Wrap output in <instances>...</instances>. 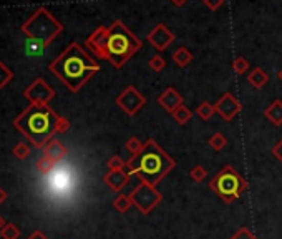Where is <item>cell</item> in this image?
Masks as SVG:
<instances>
[{
    "mask_svg": "<svg viewBox=\"0 0 282 239\" xmlns=\"http://www.w3.org/2000/svg\"><path fill=\"white\" fill-rule=\"evenodd\" d=\"M50 72L70 91L76 93L91 76L100 72V65L83 50L82 45L73 42L50 63Z\"/></svg>",
    "mask_w": 282,
    "mask_h": 239,
    "instance_id": "cell-1",
    "label": "cell"
},
{
    "mask_svg": "<svg viewBox=\"0 0 282 239\" xmlns=\"http://www.w3.org/2000/svg\"><path fill=\"white\" fill-rule=\"evenodd\" d=\"M174 166L176 161L154 140H148L143 151L126 161L130 176H138L141 181L153 186L158 185Z\"/></svg>",
    "mask_w": 282,
    "mask_h": 239,
    "instance_id": "cell-2",
    "label": "cell"
},
{
    "mask_svg": "<svg viewBox=\"0 0 282 239\" xmlns=\"http://www.w3.org/2000/svg\"><path fill=\"white\" fill-rule=\"evenodd\" d=\"M58 118L60 116L48 105L30 103V107L22 115L13 120V126L18 131H22L32 145H35L37 148H44L56 135Z\"/></svg>",
    "mask_w": 282,
    "mask_h": 239,
    "instance_id": "cell-3",
    "label": "cell"
},
{
    "mask_svg": "<svg viewBox=\"0 0 282 239\" xmlns=\"http://www.w3.org/2000/svg\"><path fill=\"white\" fill-rule=\"evenodd\" d=\"M143 42L122 20H115L108 27V62L115 68H122L133 55L141 50Z\"/></svg>",
    "mask_w": 282,
    "mask_h": 239,
    "instance_id": "cell-4",
    "label": "cell"
},
{
    "mask_svg": "<svg viewBox=\"0 0 282 239\" xmlns=\"http://www.w3.org/2000/svg\"><path fill=\"white\" fill-rule=\"evenodd\" d=\"M20 29L27 35V38H35L44 42L45 45H50V42L63 30V25L45 7H38L22 24Z\"/></svg>",
    "mask_w": 282,
    "mask_h": 239,
    "instance_id": "cell-5",
    "label": "cell"
},
{
    "mask_svg": "<svg viewBox=\"0 0 282 239\" xmlns=\"http://www.w3.org/2000/svg\"><path fill=\"white\" fill-rule=\"evenodd\" d=\"M209 188L224 203H232L234 200L241 198V194L248 189V181L241 176V173L228 165L209 181Z\"/></svg>",
    "mask_w": 282,
    "mask_h": 239,
    "instance_id": "cell-6",
    "label": "cell"
},
{
    "mask_svg": "<svg viewBox=\"0 0 282 239\" xmlns=\"http://www.w3.org/2000/svg\"><path fill=\"white\" fill-rule=\"evenodd\" d=\"M130 198L141 214H148L159 205V201L163 200V194H161L153 185H148V183L141 181L130 193Z\"/></svg>",
    "mask_w": 282,
    "mask_h": 239,
    "instance_id": "cell-7",
    "label": "cell"
},
{
    "mask_svg": "<svg viewBox=\"0 0 282 239\" xmlns=\"http://www.w3.org/2000/svg\"><path fill=\"white\" fill-rule=\"evenodd\" d=\"M115 103H116L118 107L122 108L128 116H133V115H136L138 111L145 107L146 98L139 93L138 88H135L133 85H130V87H126V88L122 91V93H119V95L115 98Z\"/></svg>",
    "mask_w": 282,
    "mask_h": 239,
    "instance_id": "cell-8",
    "label": "cell"
},
{
    "mask_svg": "<svg viewBox=\"0 0 282 239\" xmlns=\"http://www.w3.org/2000/svg\"><path fill=\"white\" fill-rule=\"evenodd\" d=\"M25 98L30 103H37V105H48L50 100L55 98V90L48 85L44 78H37L32 85H28L24 91Z\"/></svg>",
    "mask_w": 282,
    "mask_h": 239,
    "instance_id": "cell-9",
    "label": "cell"
},
{
    "mask_svg": "<svg viewBox=\"0 0 282 239\" xmlns=\"http://www.w3.org/2000/svg\"><path fill=\"white\" fill-rule=\"evenodd\" d=\"M87 47L96 58L108 60V27H98L87 38Z\"/></svg>",
    "mask_w": 282,
    "mask_h": 239,
    "instance_id": "cell-10",
    "label": "cell"
},
{
    "mask_svg": "<svg viewBox=\"0 0 282 239\" xmlns=\"http://www.w3.org/2000/svg\"><path fill=\"white\" fill-rule=\"evenodd\" d=\"M146 38L158 52H165L166 48L174 42V33L169 30L165 24H158L150 33L146 35Z\"/></svg>",
    "mask_w": 282,
    "mask_h": 239,
    "instance_id": "cell-11",
    "label": "cell"
},
{
    "mask_svg": "<svg viewBox=\"0 0 282 239\" xmlns=\"http://www.w3.org/2000/svg\"><path fill=\"white\" fill-rule=\"evenodd\" d=\"M216 113H219L224 122H231L236 115L241 113V103H239L232 93H224L219 100L216 102Z\"/></svg>",
    "mask_w": 282,
    "mask_h": 239,
    "instance_id": "cell-12",
    "label": "cell"
},
{
    "mask_svg": "<svg viewBox=\"0 0 282 239\" xmlns=\"http://www.w3.org/2000/svg\"><path fill=\"white\" fill-rule=\"evenodd\" d=\"M156 102H158V105H161V107H163L168 111V113H173L176 108L183 105V96L174 88L169 87V88H166L163 93L158 96Z\"/></svg>",
    "mask_w": 282,
    "mask_h": 239,
    "instance_id": "cell-13",
    "label": "cell"
},
{
    "mask_svg": "<svg viewBox=\"0 0 282 239\" xmlns=\"http://www.w3.org/2000/svg\"><path fill=\"white\" fill-rule=\"evenodd\" d=\"M42 151H44L42 156L52 160V161H55V163H60L62 160H65L67 153H68L67 146L63 145L62 142H58V140H55V138L50 140V142H48L44 148H42Z\"/></svg>",
    "mask_w": 282,
    "mask_h": 239,
    "instance_id": "cell-14",
    "label": "cell"
},
{
    "mask_svg": "<svg viewBox=\"0 0 282 239\" xmlns=\"http://www.w3.org/2000/svg\"><path fill=\"white\" fill-rule=\"evenodd\" d=\"M128 181H130V173H126L123 170L110 171L103 176L105 185H107L110 189H113V191H116V193H122V189L128 185Z\"/></svg>",
    "mask_w": 282,
    "mask_h": 239,
    "instance_id": "cell-15",
    "label": "cell"
},
{
    "mask_svg": "<svg viewBox=\"0 0 282 239\" xmlns=\"http://www.w3.org/2000/svg\"><path fill=\"white\" fill-rule=\"evenodd\" d=\"M264 116L269 120L272 125L280 126L282 125V102L274 100L269 107L264 110Z\"/></svg>",
    "mask_w": 282,
    "mask_h": 239,
    "instance_id": "cell-16",
    "label": "cell"
},
{
    "mask_svg": "<svg viewBox=\"0 0 282 239\" xmlns=\"http://www.w3.org/2000/svg\"><path fill=\"white\" fill-rule=\"evenodd\" d=\"M248 82H249V85L254 87L256 90H260L267 82H269V75H267L266 72L260 67H256L252 70V72L249 73L248 76Z\"/></svg>",
    "mask_w": 282,
    "mask_h": 239,
    "instance_id": "cell-17",
    "label": "cell"
},
{
    "mask_svg": "<svg viewBox=\"0 0 282 239\" xmlns=\"http://www.w3.org/2000/svg\"><path fill=\"white\" fill-rule=\"evenodd\" d=\"M45 44L40 40H35V38H27L25 44H24V50L28 57H42L45 52Z\"/></svg>",
    "mask_w": 282,
    "mask_h": 239,
    "instance_id": "cell-18",
    "label": "cell"
},
{
    "mask_svg": "<svg viewBox=\"0 0 282 239\" xmlns=\"http://www.w3.org/2000/svg\"><path fill=\"white\" fill-rule=\"evenodd\" d=\"M173 62L179 68H185V67H188L189 63L193 62V53L189 52L186 47H179L178 50L173 53Z\"/></svg>",
    "mask_w": 282,
    "mask_h": 239,
    "instance_id": "cell-19",
    "label": "cell"
},
{
    "mask_svg": "<svg viewBox=\"0 0 282 239\" xmlns=\"http://www.w3.org/2000/svg\"><path fill=\"white\" fill-rule=\"evenodd\" d=\"M173 118H174V122L178 123V125H186L189 120L193 118V111L189 110L188 107H185V105H181V107H178L174 111H173Z\"/></svg>",
    "mask_w": 282,
    "mask_h": 239,
    "instance_id": "cell-20",
    "label": "cell"
},
{
    "mask_svg": "<svg viewBox=\"0 0 282 239\" xmlns=\"http://www.w3.org/2000/svg\"><path fill=\"white\" fill-rule=\"evenodd\" d=\"M194 113L199 116L201 120H204V122H208V120H211L214 116L216 113V107L214 105H211L209 102H203L199 107H196V111Z\"/></svg>",
    "mask_w": 282,
    "mask_h": 239,
    "instance_id": "cell-21",
    "label": "cell"
},
{
    "mask_svg": "<svg viewBox=\"0 0 282 239\" xmlns=\"http://www.w3.org/2000/svg\"><path fill=\"white\" fill-rule=\"evenodd\" d=\"M131 206H133V201L130 198V194H118L116 198L113 200V208H115L118 213H126Z\"/></svg>",
    "mask_w": 282,
    "mask_h": 239,
    "instance_id": "cell-22",
    "label": "cell"
},
{
    "mask_svg": "<svg viewBox=\"0 0 282 239\" xmlns=\"http://www.w3.org/2000/svg\"><path fill=\"white\" fill-rule=\"evenodd\" d=\"M0 236H2V239H18L20 229L13 223H7L0 231Z\"/></svg>",
    "mask_w": 282,
    "mask_h": 239,
    "instance_id": "cell-23",
    "label": "cell"
},
{
    "mask_svg": "<svg viewBox=\"0 0 282 239\" xmlns=\"http://www.w3.org/2000/svg\"><path fill=\"white\" fill-rule=\"evenodd\" d=\"M226 145H228V140H226V136L223 135V133H214V135L209 138V146L214 151H221Z\"/></svg>",
    "mask_w": 282,
    "mask_h": 239,
    "instance_id": "cell-24",
    "label": "cell"
},
{
    "mask_svg": "<svg viewBox=\"0 0 282 239\" xmlns=\"http://www.w3.org/2000/svg\"><path fill=\"white\" fill-rule=\"evenodd\" d=\"M12 80H13V72L4 62H0V90H2L7 83H10Z\"/></svg>",
    "mask_w": 282,
    "mask_h": 239,
    "instance_id": "cell-25",
    "label": "cell"
},
{
    "mask_svg": "<svg viewBox=\"0 0 282 239\" xmlns=\"http://www.w3.org/2000/svg\"><path fill=\"white\" fill-rule=\"evenodd\" d=\"M125 146H126V150L130 151L131 156H136V154H139L141 151H143L145 143H141L138 138L133 136V138H130V140H128V142H126V145H125Z\"/></svg>",
    "mask_w": 282,
    "mask_h": 239,
    "instance_id": "cell-26",
    "label": "cell"
},
{
    "mask_svg": "<svg viewBox=\"0 0 282 239\" xmlns=\"http://www.w3.org/2000/svg\"><path fill=\"white\" fill-rule=\"evenodd\" d=\"M148 67H150L153 72H161V70H165L166 67V60L163 58V55H153V57L150 58V62H148Z\"/></svg>",
    "mask_w": 282,
    "mask_h": 239,
    "instance_id": "cell-27",
    "label": "cell"
},
{
    "mask_svg": "<svg viewBox=\"0 0 282 239\" xmlns=\"http://www.w3.org/2000/svg\"><path fill=\"white\" fill-rule=\"evenodd\" d=\"M30 146H28L27 143H17L15 146H13V156L18 158V160H27L28 156H30Z\"/></svg>",
    "mask_w": 282,
    "mask_h": 239,
    "instance_id": "cell-28",
    "label": "cell"
},
{
    "mask_svg": "<svg viewBox=\"0 0 282 239\" xmlns=\"http://www.w3.org/2000/svg\"><path fill=\"white\" fill-rule=\"evenodd\" d=\"M55 161H52V160H48V158H45V156H42L38 161H37V170H38V173H42V174H48V173H52V170L55 168Z\"/></svg>",
    "mask_w": 282,
    "mask_h": 239,
    "instance_id": "cell-29",
    "label": "cell"
},
{
    "mask_svg": "<svg viewBox=\"0 0 282 239\" xmlns=\"http://www.w3.org/2000/svg\"><path fill=\"white\" fill-rule=\"evenodd\" d=\"M107 166L110 171H119L126 166V161L122 156H118V154H113V156L107 161Z\"/></svg>",
    "mask_w": 282,
    "mask_h": 239,
    "instance_id": "cell-30",
    "label": "cell"
},
{
    "mask_svg": "<svg viewBox=\"0 0 282 239\" xmlns=\"http://www.w3.org/2000/svg\"><path fill=\"white\" fill-rule=\"evenodd\" d=\"M248 68H249V62L244 57H236L234 62H232V70H234V73H237V75L246 73L248 72Z\"/></svg>",
    "mask_w": 282,
    "mask_h": 239,
    "instance_id": "cell-31",
    "label": "cell"
},
{
    "mask_svg": "<svg viewBox=\"0 0 282 239\" xmlns=\"http://www.w3.org/2000/svg\"><path fill=\"white\" fill-rule=\"evenodd\" d=\"M189 176H191V180L193 181H196V183H201L204 178L208 176V171H206V168H203V166H194L193 170H191V173H189Z\"/></svg>",
    "mask_w": 282,
    "mask_h": 239,
    "instance_id": "cell-32",
    "label": "cell"
},
{
    "mask_svg": "<svg viewBox=\"0 0 282 239\" xmlns=\"http://www.w3.org/2000/svg\"><path fill=\"white\" fill-rule=\"evenodd\" d=\"M231 239H257V237L254 236V234L251 233V231H249L248 228H246V226H243V228L239 229L237 233H236L234 236H232Z\"/></svg>",
    "mask_w": 282,
    "mask_h": 239,
    "instance_id": "cell-33",
    "label": "cell"
},
{
    "mask_svg": "<svg viewBox=\"0 0 282 239\" xmlns=\"http://www.w3.org/2000/svg\"><path fill=\"white\" fill-rule=\"evenodd\" d=\"M70 130V122L67 118L60 116L58 122H56V133H67Z\"/></svg>",
    "mask_w": 282,
    "mask_h": 239,
    "instance_id": "cell-34",
    "label": "cell"
},
{
    "mask_svg": "<svg viewBox=\"0 0 282 239\" xmlns=\"http://www.w3.org/2000/svg\"><path fill=\"white\" fill-rule=\"evenodd\" d=\"M203 2H204V5H206L209 10L216 12V10H219L221 7H223L224 0H203Z\"/></svg>",
    "mask_w": 282,
    "mask_h": 239,
    "instance_id": "cell-35",
    "label": "cell"
},
{
    "mask_svg": "<svg viewBox=\"0 0 282 239\" xmlns=\"http://www.w3.org/2000/svg\"><path fill=\"white\" fill-rule=\"evenodd\" d=\"M272 154H274V156H276V158L280 161V163H282V140H280V142H279L276 146H274V148H272Z\"/></svg>",
    "mask_w": 282,
    "mask_h": 239,
    "instance_id": "cell-36",
    "label": "cell"
},
{
    "mask_svg": "<svg viewBox=\"0 0 282 239\" xmlns=\"http://www.w3.org/2000/svg\"><path fill=\"white\" fill-rule=\"evenodd\" d=\"M28 239H48L44 233H42V231L40 229H37V231H33V233L30 234V237H28Z\"/></svg>",
    "mask_w": 282,
    "mask_h": 239,
    "instance_id": "cell-37",
    "label": "cell"
},
{
    "mask_svg": "<svg viewBox=\"0 0 282 239\" xmlns=\"http://www.w3.org/2000/svg\"><path fill=\"white\" fill-rule=\"evenodd\" d=\"M7 198H9V194H7L5 189H4L2 186H0V205H4Z\"/></svg>",
    "mask_w": 282,
    "mask_h": 239,
    "instance_id": "cell-38",
    "label": "cell"
},
{
    "mask_svg": "<svg viewBox=\"0 0 282 239\" xmlns=\"http://www.w3.org/2000/svg\"><path fill=\"white\" fill-rule=\"evenodd\" d=\"M171 2H173L176 7H183V5H185V4L188 2V0H171Z\"/></svg>",
    "mask_w": 282,
    "mask_h": 239,
    "instance_id": "cell-39",
    "label": "cell"
},
{
    "mask_svg": "<svg viewBox=\"0 0 282 239\" xmlns=\"http://www.w3.org/2000/svg\"><path fill=\"white\" fill-rule=\"evenodd\" d=\"M5 226V221H4V217L0 216V231H2V228Z\"/></svg>",
    "mask_w": 282,
    "mask_h": 239,
    "instance_id": "cell-40",
    "label": "cell"
},
{
    "mask_svg": "<svg viewBox=\"0 0 282 239\" xmlns=\"http://www.w3.org/2000/svg\"><path fill=\"white\" fill-rule=\"evenodd\" d=\"M277 76H279V80H280V82H282V70H280V72H279V73H277Z\"/></svg>",
    "mask_w": 282,
    "mask_h": 239,
    "instance_id": "cell-41",
    "label": "cell"
}]
</instances>
